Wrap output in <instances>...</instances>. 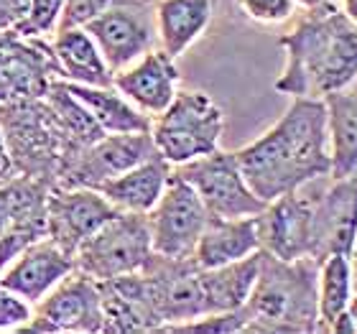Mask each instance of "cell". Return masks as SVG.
<instances>
[{
    "mask_svg": "<svg viewBox=\"0 0 357 334\" xmlns=\"http://www.w3.org/2000/svg\"><path fill=\"white\" fill-rule=\"evenodd\" d=\"M240 171L263 202L301 189L332 171L327 110L321 100L294 97L289 110L255 141L235 151Z\"/></svg>",
    "mask_w": 357,
    "mask_h": 334,
    "instance_id": "6da1fadb",
    "label": "cell"
},
{
    "mask_svg": "<svg viewBox=\"0 0 357 334\" xmlns=\"http://www.w3.org/2000/svg\"><path fill=\"white\" fill-rule=\"evenodd\" d=\"M278 44L286 64L273 87L281 95L324 100L357 77V26L340 3L306 10Z\"/></svg>",
    "mask_w": 357,
    "mask_h": 334,
    "instance_id": "7a4b0ae2",
    "label": "cell"
},
{
    "mask_svg": "<svg viewBox=\"0 0 357 334\" xmlns=\"http://www.w3.org/2000/svg\"><path fill=\"white\" fill-rule=\"evenodd\" d=\"M314 258L281 260L261 250L258 278L245 301V332L263 334H309L319 332Z\"/></svg>",
    "mask_w": 357,
    "mask_h": 334,
    "instance_id": "3957f363",
    "label": "cell"
},
{
    "mask_svg": "<svg viewBox=\"0 0 357 334\" xmlns=\"http://www.w3.org/2000/svg\"><path fill=\"white\" fill-rule=\"evenodd\" d=\"M0 130L6 135L18 176L59 186L79 146L72 143L44 97L0 103Z\"/></svg>",
    "mask_w": 357,
    "mask_h": 334,
    "instance_id": "277c9868",
    "label": "cell"
},
{
    "mask_svg": "<svg viewBox=\"0 0 357 334\" xmlns=\"http://www.w3.org/2000/svg\"><path fill=\"white\" fill-rule=\"evenodd\" d=\"M222 107L199 89H178L172 105L151 120V138L166 164L181 166L220 149Z\"/></svg>",
    "mask_w": 357,
    "mask_h": 334,
    "instance_id": "5b68a950",
    "label": "cell"
},
{
    "mask_svg": "<svg viewBox=\"0 0 357 334\" xmlns=\"http://www.w3.org/2000/svg\"><path fill=\"white\" fill-rule=\"evenodd\" d=\"M153 258L146 215L118 212L75 252V268L97 283L138 273Z\"/></svg>",
    "mask_w": 357,
    "mask_h": 334,
    "instance_id": "8992f818",
    "label": "cell"
},
{
    "mask_svg": "<svg viewBox=\"0 0 357 334\" xmlns=\"http://www.w3.org/2000/svg\"><path fill=\"white\" fill-rule=\"evenodd\" d=\"M174 171L199 194L202 204L212 217H255L266 207V202L243 176L235 151L217 149L189 164L174 166Z\"/></svg>",
    "mask_w": 357,
    "mask_h": 334,
    "instance_id": "52a82bcc",
    "label": "cell"
},
{
    "mask_svg": "<svg viewBox=\"0 0 357 334\" xmlns=\"http://www.w3.org/2000/svg\"><path fill=\"white\" fill-rule=\"evenodd\" d=\"M84 31L95 38L112 75L158 46L153 0H115L89 18Z\"/></svg>",
    "mask_w": 357,
    "mask_h": 334,
    "instance_id": "ba28073f",
    "label": "cell"
},
{
    "mask_svg": "<svg viewBox=\"0 0 357 334\" xmlns=\"http://www.w3.org/2000/svg\"><path fill=\"white\" fill-rule=\"evenodd\" d=\"M207 220L209 212L202 204L199 194L176 171H172L164 194L146 215L151 248L161 258H192Z\"/></svg>",
    "mask_w": 357,
    "mask_h": 334,
    "instance_id": "9c48e42d",
    "label": "cell"
},
{
    "mask_svg": "<svg viewBox=\"0 0 357 334\" xmlns=\"http://www.w3.org/2000/svg\"><path fill=\"white\" fill-rule=\"evenodd\" d=\"M312 189V258L317 263L332 255H350L357 232V171L347 176H319Z\"/></svg>",
    "mask_w": 357,
    "mask_h": 334,
    "instance_id": "30bf717a",
    "label": "cell"
},
{
    "mask_svg": "<svg viewBox=\"0 0 357 334\" xmlns=\"http://www.w3.org/2000/svg\"><path fill=\"white\" fill-rule=\"evenodd\" d=\"M23 329L82 334L102 332L105 312L100 283L75 268L33 306V317Z\"/></svg>",
    "mask_w": 357,
    "mask_h": 334,
    "instance_id": "8fae6325",
    "label": "cell"
},
{
    "mask_svg": "<svg viewBox=\"0 0 357 334\" xmlns=\"http://www.w3.org/2000/svg\"><path fill=\"white\" fill-rule=\"evenodd\" d=\"M118 209L92 186H49L46 194V238L75 255Z\"/></svg>",
    "mask_w": 357,
    "mask_h": 334,
    "instance_id": "7c38bea8",
    "label": "cell"
},
{
    "mask_svg": "<svg viewBox=\"0 0 357 334\" xmlns=\"http://www.w3.org/2000/svg\"><path fill=\"white\" fill-rule=\"evenodd\" d=\"M56 79L59 75L49 38L0 31V103L44 97Z\"/></svg>",
    "mask_w": 357,
    "mask_h": 334,
    "instance_id": "4fadbf2b",
    "label": "cell"
},
{
    "mask_svg": "<svg viewBox=\"0 0 357 334\" xmlns=\"http://www.w3.org/2000/svg\"><path fill=\"white\" fill-rule=\"evenodd\" d=\"M158 156L151 133H105L75 156L59 186H97Z\"/></svg>",
    "mask_w": 357,
    "mask_h": 334,
    "instance_id": "5bb4252c",
    "label": "cell"
},
{
    "mask_svg": "<svg viewBox=\"0 0 357 334\" xmlns=\"http://www.w3.org/2000/svg\"><path fill=\"white\" fill-rule=\"evenodd\" d=\"M261 250L281 260L312 258V189L304 184L271 199L258 215Z\"/></svg>",
    "mask_w": 357,
    "mask_h": 334,
    "instance_id": "9a60e30c",
    "label": "cell"
},
{
    "mask_svg": "<svg viewBox=\"0 0 357 334\" xmlns=\"http://www.w3.org/2000/svg\"><path fill=\"white\" fill-rule=\"evenodd\" d=\"M72 271H75V255L44 235L29 243L0 271V283L36 306Z\"/></svg>",
    "mask_w": 357,
    "mask_h": 334,
    "instance_id": "2e32d148",
    "label": "cell"
},
{
    "mask_svg": "<svg viewBox=\"0 0 357 334\" xmlns=\"http://www.w3.org/2000/svg\"><path fill=\"white\" fill-rule=\"evenodd\" d=\"M112 87L133 103L143 115L151 120L172 105V100L178 92V69L176 59L169 56L164 49H151L141 59L128 64L112 75Z\"/></svg>",
    "mask_w": 357,
    "mask_h": 334,
    "instance_id": "e0dca14e",
    "label": "cell"
},
{
    "mask_svg": "<svg viewBox=\"0 0 357 334\" xmlns=\"http://www.w3.org/2000/svg\"><path fill=\"white\" fill-rule=\"evenodd\" d=\"M261 250L258 215L255 217H212L202 230L192 260L199 268H220Z\"/></svg>",
    "mask_w": 357,
    "mask_h": 334,
    "instance_id": "ac0fdd59",
    "label": "cell"
},
{
    "mask_svg": "<svg viewBox=\"0 0 357 334\" xmlns=\"http://www.w3.org/2000/svg\"><path fill=\"white\" fill-rule=\"evenodd\" d=\"M56 75L61 82L87 84V87H107L112 84V69L97 49L95 38L89 36L84 26H67L49 38Z\"/></svg>",
    "mask_w": 357,
    "mask_h": 334,
    "instance_id": "d6986e66",
    "label": "cell"
},
{
    "mask_svg": "<svg viewBox=\"0 0 357 334\" xmlns=\"http://www.w3.org/2000/svg\"><path fill=\"white\" fill-rule=\"evenodd\" d=\"M153 15L158 49L178 59L209 29L215 15V0H156Z\"/></svg>",
    "mask_w": 357,
    "mask_h": 334,
    "instance_id": "ffe728a7",
    "label": "cell"
},
{
    "mask_svg": "<svg viewBox=\"0 0 357 334\" xmlns=\"http://www.w3.org/2000/svg\"><path fill=\"white\" fill-rule=\"evenodd\" d=\"M174 166L166 164L161 156H153L133 169L123 171L118 176L107 179L97 186V192L110 202L118 212H135V215H149L151 207L164 194Z\"/></svg>",
    "mask_w": 357,
    "mask_h": 334,
    "instance_id": "44dd1931",
    "label": "cell"
},
{
    "mask_svg": "<svg viewBox=\"0 0 357 334\" xmlns=\"http://www.w3.org/2000/svg\"><path fill=\"white\" fill-rule=\"evenodd\" d=\"M329 133V176H347L357 171V77L347 87L324 95Z\"/></svg>",
    "mask_w": 357,
    "mask_h": 334,
    "instance_id": "7402d4cb",
    "label": "cell"
},
{
    "mask_svg": "<svg viewBox=\"0 0 357 334\" xmlns=\"http://www.w3.org/2000/svg\"><path fill=\"white\" fill-rule=\"evenodd\" d=\"M258 268H261V250L227 266L202 268V289H204L207 312H235L240 306H245L258 278Z\"/></svg>",
    "mask_w": 357,
    "mask_h": 334,
    "instance_id": "603a6c76",
    "label": "cell"
},
{
    "mask_svg": "<svg viewBox=\"0 0 357 334\" xmlns=\"http://www.w3.org/2000/svg\"><path fill=\"white\" fill-rule=\"evenodd\" d=\"M69 92L87 107L95 123L102 128V133H151V118L143 115L133 103H128L118 89L87 87V84H69Z\"/></svg>",
    "mask_w": 357,
    "mask_h": 334,
    "instance_id": "cb8c5ba5",
    "label": "cell"
},
{
    "mask_svg": "<svg viewBox=\"0 0 357 334\" xmlns=\"http://www.w3.org/2000/svg\"><path fill=\"white\" fill-rule=\"evenodd\" d=\"M352 296H355V283H352L350 255L332 252L319 263V273H317L319 332H329V324L350 309Z\"/></svg>",
    "mask_w": 357,
    "mask_h": 334,
    "instance_id": "d4e9b609",
    "label": "cell"
},
{
    "mask_svg": "<svg viewBox=\"0 0 357 334\" xmlns=\"http://www.w3.org/2000/svg\"><path fill=\"white\" fill-rule=\"evenodd\" d=\"M64 13V0H29V13L18 23L15 33L31 38H52Z\"/></svg>",
    "mask_w": 357,
    "mask_h": 334,
    "instance_id": "484cf974",
    "label": "cell"
},
{
    "mask_svg": "<svg viewBox=\"0 0 357 334\" xmlns=\"http://www.w3.org/2000/svg\"><path fill=\"white\" fill-rule=\"evenodd\" d=\"M238 8L245 18L261 26H281L296 15L294 0H238Z\"/></svg>",
    "mask_w": 357,
    "mask_h": 334,
    "instance_id": "4316f807",
    "label": "cell"
},
{
    "mask_svg": "<svg viewBox=\"0 0 357 334\" xmlns=\"http://www.w3.org/2000/svg\"><path fill=\"white\" fill-rule=\"evenodd\" d=\"M33 317V304L0 283V332L23 329Z\"/></svg>",
    "mask_w": 357,
    "mask_h": 334,
    "instance_id": "83f0119b",
    "label": "cell"
},
{
    "mask_svg": "<svg viewBox=\"0 0 357 334\" xmlns=\"http://www.w3.org/2000/svg\"><path fill=\"white\" fill-rule=\"evenodd\" d=\"M112 3H115V0H64V13H61L59 29H67V26H84L89 18H95L97 13H102L105 8L112 6Z\"/></svg>",
    "mask_w": 357,
    "mask_h": 334,
    "instance_id": "f1b7e54d",
    "label": "cell"
},
{
    "mask_svg": "<svg viewBox=\"0 0 357 334\" xmlns=\"http://www.w3.org/2000/svg\"><path fill=\"white\" fill-rule=\"evenodd\" d=\"M29 13V0H0V31H15Z\"/></svg>",
    "mask_w": 357,
    "mask_h": 334,
    "instance_id": "f546056e",
    "label": "cell"
},
{
    "mask_svg": "<svg viewBox=\"0 0 357 334\" xmlns=\"http://www.w3.org/2000/svg\"><path fill=\"white\" fill-rule=\"evenodd\" d=\"M13 179H18V171H15L13 156H10V151H8L6 135L0 130V186L10 184Z\"/></svg>",
    "mask_w": 357,
    "mask_h": 334,
    "instance_id": "4dcf8cb0",
    "label": "cell"
},
{
    "mask_svg": "<svg viewBox=\"0 0 357 334\" xmlns=\"http://www.w3.org/2000/svg\"><path fill=\"white\" fill-rule=\"evenodd\" d=\"M329 332H332V334H357L355 319H352L350 309H347V312H342L335 321H332V324H329Z\"/></svg>",
    "mask_w": 357,
    "mask_h": 334,
    "instance_id": "1f68e13d",
    "label": "cell"
},
{
    "mask_svg": "<svg viewBox=\"0 0 357 334\" xmlns=\"http://www.w3.org/2000/svg\"><path fill=\"white\" fill-rule=\"evenodd\" d=\"M340 8H342V13L357 26V0H340Z\"/></svg>",
    "mask_w": 357,
    "mask_h": 334,
    "instance_id": "d6a6232c",
    "label": "cell"
},
{
    "mask_svg": "<svg viewBox=\"0 0 357 334\" xmlns=\"http://www.w3.org/2000/svg\"><path fill=\"white\" fill-rule=\"evenodd\" d=\"M298 8H304V10H312V8H321V6H329V3H337V0H294Z\"/></svg>",
    "mask_w": 357,
    "mask_h": 334,
    "instance_id": "836d02e7",
    "label": "cell"
},
{
    "mask_svg": "<svg viewBox=\"0 0 357 334\" xmlns=\"http://www.w3.org/2000/svg\"><path fill=\"white\" fill-rule=\"evenodd\" d=\"M350 266H352V283H355V294H357V232H355V243H352V250H350Z\"/></svg>",
    "mask_w": 357,
    "mask_h": 334,
    "instance_id": "e575fe53",
    "label": "cell"
},
{
    "mask_svg": "<svg viewBox=\"0 0 357 334\" xmlns=\"http://www.w3.org/2000/svg\"><path fill=\"white\" fill-rule=\"evenodd\" d=\"M350 314H352V319H355V329H357V294L352 296V301H350Z\"/></svg>",
    "mask_w": 357,
    "mask_h": 334,
    "instance_id": "d590c367",
    "label": "cell"
},
{
    "mask_svg": "<svg viewBox=\"0 0 357 334\" xmlns=\"http://www.w3.org/2000/svg\"><path fill=\"white\" fill-rule=\"evenodd\" d=\"M153 3H156V0H153Z\"/></svg>",
    "mask_w": 357,
    "mask_h": 334,
    "instance_id": "8d00e7d4",
    "label": "cell"
}]
</instances>
